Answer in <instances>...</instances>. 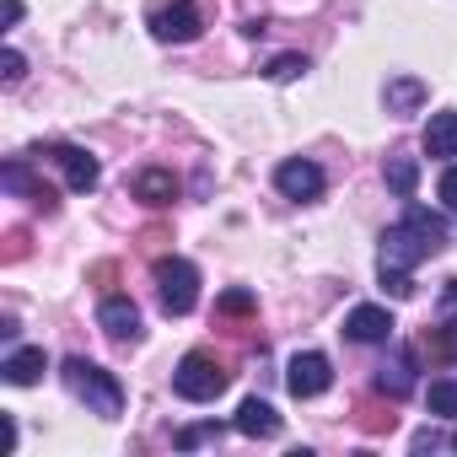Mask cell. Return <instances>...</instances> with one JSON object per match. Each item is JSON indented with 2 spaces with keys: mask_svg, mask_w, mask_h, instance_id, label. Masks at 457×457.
<instances>
[{
  "mask_svg": "<svg viewBox=\"0 0 457 457\" xmlns=\"http://www.w3.org/2000/svg\"><path fill=\"white\" fill-rule=\"evenodd\" d=\"M0 22H6V28H17V22H22V0H6V12H0Z\"/></svg>",
  "mask_w": 457,
  "mask_h": 457,
  "instance_id": "obj_28",
  "label": "cell"
},
{
  "mask_svg": "<svg viewBox=\"0 0 457 457\" xmlns=\"http://www.w3.org/2000/svg\"><path fill=\"white\" fill-rule=\"evenodd\" d=\"M44 371H49V355H44L38 345H28V350H12L6 361H0V377H6L12 387H33Z\"/></svg>",
  "mask_w": 457,
  "mask_h": 457,
  "instance_id": "obj_11",
  "label": "cell"
},
{
  "mask_svg": "<svg viewBox=\"0 0 457 457\" xmlns=\"http://www.w3.org/2000/svg\"><path fill=\"white\" fill-rule=\"evenodd\" d=\"M382 97H387V113H414V108L425 103V87H420L414 76H393Z\"/></svg>",
  "mask_w": 457,
  "mask_h": 457,
  "instance_id": "obj_16",
  "label": "cell"
},
{
  "mask_svg": "<svg viewBox=\"0 0 457 457\" xmlns=\"http://www.w3.org/2000/svg\"><path fill=\"white\" fill-rule=\"evenodd\" d=\"M97 323H103V334L119 339V345H135V339H140V307H135L129 296H103Z\"/></svg>",
  "mask_w": 457,
  "mask_h": 457,
  "instance_id": "obj_9",
  "label": "cell"
},
{
  "mask_svg": "<svg viewBox=\"0 0 457 457\" xmlns=\"http://www.w3.org/2000/svg\"><path fill=\"white\" fill-rule=\"evenodd\" d=\"M275 188H280L286 199L307 204V199H318V194L328 188V178H323V167H318V162H307V156H291V162H280V167H275Z\"/></svg>",
  "mask_w": 457,
  "mask_h": 457,
  "instance_id": "obj_6",
  "label": "cell"
},
{
  "mask_svg": "<svg viewBox=\"0 0 457 457\" xmlns=\"http://www.w3.org/2000/svg\"><path fill=\"white\" fill-rule=\"evenodd\" d=\"M28 76V60L17 54V49H6V54H0V81H6V87H17Z\"/></svg>",
  "mask_w": 457,
  "mask_h": 457,
  "instance_id": "obj_23",
  "label": "cell"
},
{
  "mask_svg": "<svg viewBox=\"0 0 457 457\" xmlns=\"http://www.w3.org/2000/svg\"><path fill=\"white\" fill-rule=\"evenodd\" d=\"M151 33L162 44H194L204 33V12H199V0H172V6L151 12Z\"/></svg>",
  "mask_w": 457,
  "mask_h": 457,
  "instance_id": "obj_4",
  "label": "cell"
},
{
  "mask_svg": "<svg viewBox=\"0 0 457 457\" xmlns=\"http://www.w3.org/2000/svg\"><path fill=\"white\" fill-rule=\"evenodd\" d=\"M452 452H457V430H452Z\"/></svg>",
  "mask_w": 457,
  "mask_h": 457,
  "instance_id": "obj_29",
  "label": "cell"
},
{
  "mask_svg": "<svg viewBox=\"0 0 457 457\" xmlns=\"http://www.w3.org/2000/svg\"><path fill=\"white\" fill-rule=\"evenodd\" d=\"M387 188H393L398 199H414V188H420V162H414V156H387Z\"/></svg>",
  "mask_w": 457,
  "mask_h": 457,
  "instance_id": "obj_17",
  "label": "cell"
},
{
  "mask_svg": "<svg viewBox=\"0 0 457 457\" xmlns=\"http://www.w3.org/2000/svg\"><path fill=\"white\" fill-rule=\"evenodd\" d=\"M65 387H71L92 414H103V420H119V414H124V387H119V377L103 371V366H92V361H81V355L65 361Z\"/></svg>",
  "mask_w": 457,
  "mask_h": 457,
  "instance_id": "obj_1",
  "label": "cell"
},
{
  "mask_svg": "<svg viewBox=\"0 0 457 457\" xmlns=\"http://www.w3.org/2000/svg\"><path fill=\"white\" fill-rule=\"evenodd\" d=\"M393 328H398L393 312L377 307V302H361V307H350V318H345V339H355V345H387Z\"/></svg>",
  "mask_w": 457,
  "mask_h": 457,
  "instance_id": "obj_8",
  "label": "cell"
},
{
  "mask_svg": "<svg viewBox=\"0 0 457 457\" xmlns=\"http://www.w3.org/2000/svg\"><path fill=\"white\" fill-rule=\"evenodd\" d=\"M49 156L60 162V172H65V183H71L76 194H92V188H97L103 167H97V156H92V151H81V145H54Z\"/></svg>",
  "mask_w": 457,
  "mask_h": 457,
  "instance_id": "obj_10",
  "label": "cell"
},
{
  "mask_svg": "<svg viewBox=\"0 0 457 457\" xmlns=\"http://www.w3.org/2000/svg\"><path fill=\"white\" fill-rule=\"evenodd\" d=\"M328 382H334V366H328L323 350H302V355H291V366H286V387H291V398H323Z\"/></svg>",
  "mask_w": 457,
  "mask_h": 457,
  "instance_id": "obj_5",
  "label": "cell"
},
{
  "mask_svg": "<svg viewBox=\"0 0 457 457\" xmlns=\"http://www.w3.org/2000/svg\"><path fill=\"white\" fill-rule=\"evenodd\" d=\"M436 194H441V204H446V210H457V167H446V172H441Z\"/></svg>",
  "mask_w": 457,
  "mask_h": 457,
  "instance_id": "obj_27",
  "label": "cell"
},
{
  "mask_svg": "<svg viewBox=\"0 0 457 457\" xmlns=\"http://www.w3.org/2000/svg\"><path fill=\"white\" fill-rule=\"evenodd\" d=\"M307 71H312V65H307V54H280L264 76H270V81H296V76H307Z\"/></svg>",
  "mask_w": 457,
  "mask_h": 457,
  "instance_id": "obj_22",
  "label": "cell"
},
{
  "mask_svg": "<svg viewBox=\"0 0 457 457\" xmlns=\"http://www.w3.org/2000/svg\"><path fill=\"white\" fill-rule=\"evenodd\" d=\"M220 387H226V366L215 355H204V350H188L178 361V371H172V393L188 398V403H210Z\"/></svg>",
  "mask_w": 457,
  "mask_h": 457,
  "instance_id": "obj_3",
  "label": "cell"
},
{
  "mask_svg": "<svg viewBox=\"0 0 457 457\" xmlns=\"http://www.w3.org/2000/svg\"><path fill=\"white\" fill-rule=\"evenodd\" d=\"M409 226L430 243V248H441L446 243V226H441V215H430V210H420V204H409Z\"/></svg>",
  "mask_w": 457,
  "mask_h": 457,
  "instance_id": "obj_20",
  "label": "cell"
},
{
  "mask_svg": "<svg viewBox=\"0 0 457 457\" xmlns=\"http://www.w3.org/2000/svg\"><path fill=\"white\" fill-rule=\"evenodd\" d=\"M377 280H382V291L387 296H414V280H409V270H398V264H377Z\"/></svg>",
  "mask_w": 457,
  "mask_h": 457,
  "instance_id": "obj_21",
  "label": "cell"
},
{
  "mask_svg": "<svg viewBox=\"0 0 457 457\" xmlns=\"http://www.w3.org/2000/svg\"><path fill=\"white\" fill-rule=\"evenodd\" d=\"M425 156H436V162L457 156V113H430V124H425Z\"/></svg>",
  "mask_w": 457,
  "mask_h": 457,
  "instance_id": "obj_13",
  "label": "cell"
},
{
  "mask_svg": "<svg viewBox=\"0 0 457 457\" xmlns=\"http://www.w3.org/2000/svg\"><path fill=\"white\" fill-rule=\"evenodd\" d=\"M377 387H382L387 398H403V393L414 387V350H398V355H393V366H382V371H377Z\"/></svg>",
  "mask_w": 457,
  "mask_h": 457,
  "instance_id": "obj_15",
  "label": "cell"
},
{
  "mask_svg": "<svg viewBox=\"0 0 457 457\" xmlns=\"http://www.w3.org/2000/svg\"><path fill=\"white\" fill-rule=\"evenodd\" d=\"M425 403H430V414L457 420V377H436V382H430V393H425Z\"/></svg>",
  "mask_w": 457,
  "mask_h": 457,
  "instance_id": "obj_18",
  "label": "cell"
},
{
  "mask_svg": "<svg viewBox=\"0 0 457 457\" xmlns=\"http://www.w3.org/2000/svg\"><path fill=\"white\" fill-rule=\"evenodd\" d=\"M436 355H446V361H457V318L436 334Z\"/></svg>",
  "mask_w": 457,
  "mask_h": 457,
  "instance_id": "obj_26",
  "label": "cell"
},
{
  "mask_svg": "<svg viewBox=\"0 0 457 457\" xmlns=\"http://www.w3.org/2000/svg\"><path fill=\"white\" fill-rule=\"evenodd\" d=\"M220 312L243 318V312H253V296H248V291H226V296H220Z\"/></svg>",
  "mask_w": 457,
  "mask_h": 457,
  "instance_id": "obj_25",
  "label": "cell"
},
{
  "mask_svg": "<svg viewBox=\"0 0 457 457\" xmlns=\"http://www.w3.org/2000/svg\"><path fill=\"white\" fill-rule=\"evenodd\" d=\"M215 436H220L215 425H188V430H178V446L188 452V446H199V441H215Z\"/></svg>",
  "mask_w": 457,
  "mask_h": 457,
  "instance_id": "obj_24",
  "label": "cell"
},
{
  "mask_svg": "<svg viewBox=\"0 0 457 457\" xmlns=\"http://www.w3.org/2000/svg\"><path fill=\"white\" fill-rule=\"evenodd\" d=\"M151 280H156V296H162V312L167 318H188L199 307V270L188 259H156L151 264Z\"/></svg>",
  "mask_w": 457,
  "mask_h": 457,
  "instance_id": "obj_2",
  "label": "cell"
},
{
  "mask_svg": "<svg viewBox=\"0 0 457 457\" xmlns=\"http://www.w3.org/2000/svg\"><path fill=\"white\" fill-rule=\"evenodd\" d=\"M237 430H243V436H280V414H275L264 398H243V409H237Z\"/></svg>",
  "mask_w": 457,
  "mask_h": 457,
  "instance_id": "obj_14",
  "label": "cell"
},
{
  "mask_svg": "<svg viewBox=\"0 0 457 457\" xmlns=\"http://www.w3.org/2000/svg\"><path fill=\"white\" fill-rule=\"evenodd\" d=\"M436 248L414 232V226L409 220H398V226H387V232H382V259L377 264H398V270H414L420 259H430Z\"/></svg>",
  "mask_w": 457,
  "mask_h": 457,
  "instance_id": "obj_7",
  "label": "cell"
},
{
  "mask_svg": "<svg viewBox=\"0 0 457 457\" xmlns=\"http://www.w3.org/2000/svg\"><path fill=\"white\" fill-rule=\"evenodd\" d=\"M135 199L140 204H172L178 199V178L162 172V167H145V172H135Z\"/></svg>",
  "mask_w": 457,
  "mask_h": 457,
  "instance_id": "obj_12",
  "label": "cell"
},
{
  "mask_svg": "<svg viewBox=\"0 0 457 457\" xmlns=\"http://www.w3.org/2000/svg\"><path fill=\"white\" fill-rule=\"evenodd\" d=\"M0 183H6L12 194H33L38 204H49V188H44V183H33V172H28L22 162H6V172H0Z\"/></svg>",
  "mask_w": 457,
  "mask_h": 457,
  "instance_id": "obj_19",
  "label": "cell"
}]
</instances>
